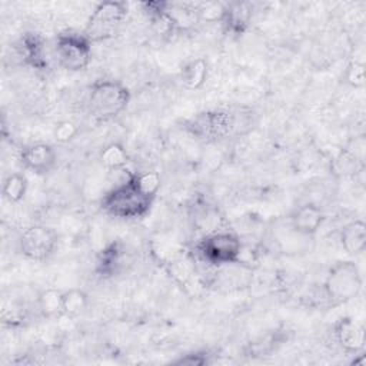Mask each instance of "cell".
Wrapping results in <instances>:
<instances>
[{
  "instance_id": "1",
  "label": "cell",
  "mask_w": 366,
  "mask_h": 366,
  "mask_svg": "<svg viewBox=\"0 0 366 366\" xmlns=\"http://www.w3.org/2000/svg\"><path fill=\"white\" fill-rule=\"evenodd\" d=\"M130 99L129 87L120 80L97 79L89 87L87 109L94 120L109 122L127 109Z\"/></svg>"
},
{
  "instance_id": "2",
  "label": "cell",
  "mask_w": 366,
  "mask_h": 366,
  "mask_svg": "<svg viewBox=\"0 0 366 366\" xmlns=\"http://www.w3.org/2000/svg\"><path fill=\"white\" fill-rule=\"evenodd\" d=\"M242 253V240L229 230L209 232L194 244L196 260L214 269L229 264H240Z\"/></svg>"
},
{
  "instance_id": "3",
  "label": "cell",
  "mask_w": 366,
  "mask_h": 366,
  "mask_svg": "<svg viewBox=\"0 0 366 366\" xmlns=\"http://www.w3.org/2000/svg\"><path fill=\"white\" fill-rule=\"evenodd\" d=\"M132 173V172H130ZM154 200L144 196L130 180H126L112 187L100 200L102 210L116 219L137 220L149 214Z\"/></svg>"
},
{
  "instance_id": "4",
  "label": "cell",
  "mask_w": 366,
  "mask_h": 366,
  "mask_svg": "<svg viewBox=\"0 0 366 366\" xmlns=\"http://www.w3.org/2000/svg\"><path fill=\"white\" fill-rule=\"evenodd\" d=\"M363 287V277L353 260H339L327 272L323 282V292L332 306L349 303L359 296Z\"/></svg>"
},
{
  "instance_id": "5",
  "label": "cell",
  "mask_w": 366,
  "mask_h": 366,
  "mask_svg": "<svg viewBox=\"0 0 366 366\" xmlns=\"http://www.w3.org/2000/svg\"><path fill=\"white\" fill-rule=\"evenodd\" d=\"M54 54L59 64L67 71L84 70L93 56L92 41L84 33L61 31L56 37Z\"/></svg>"
},
{
  "instance_id": "6",
  "label": "cell",
  "mask_w": 366,
  "mask_h": 366,
  "mask_svg": "<svg viewBox=\"0 0 366 366\" xmlns=\"http://www.w3.org/2000/svg\"><path fill=\"white\" fill-rule=\"evenodd\" d=\"M127 11L129 6L124 1H102L93 9L83 33L92 43L106 40L114 36L122 21L126 19Z\"/></svg>"
},
{
  "instance_id": "7",
  "label": "cell",
  "mask_w": 366,
  "mask_h": 366,
  "mask_svg": "<svg viewBox=\"0 0 366 366\" xmlns=\"http://www.w3.org/2000/svg\"><path fill=\"white\" fill-rule=\"evenodd\" d=\"M187 130L204 142H216L232 136L237 130V114L227 110H210L187 122Z\"/></svg>"
},
{
  "instance_id": "8",
  "label": "cell",
  "mask_w": 366,
  "mask_h": 366,
  "mask_svg": "<svg viewBox=\"0 0 366 366\" xmlns=\"http://www.w3.org/2000/svg\"><path fill=\"white\" fill-rule=\"evenodd\" d=\"M59 243L54 229L46 224H31L26 227L19 237L20 253L34 262H44L53 256Z\"/></svg>"
},
{
  "instance_id": "9",
  "label": "cell",
  "mask_w": 366,
  "mask_h": 366,
  "mask_svg": "<svg viewBox=\"0 0 366 366\" xmlns=\"http://www.w3.org/2000/svg\"><path fill=\"white\" fill-rule=\"evenodd\" d=\"M19 160L26 170L37 176H43L50 173L56 167L57 153L51 144L36 142L24 146L20 150Z\"/></svg>"
},
{
  "instance_id": "10",
  "label": "cell",
  "mask_w": 366,
  "mask_h": 366,
  "mask_svg": "<svg viewBox=\"0 0 366 366\" xmlns=\"http://www.w3.org/2000/svg\"><path fill=\"white\" fill-rule=\"evenodd\" d=\"M333 335L343 352L350 355L363 352L366 343V330L365 326L353 317H339L333 325Z\"/></svg>"
},
{
  "instance_id": "11",
  "label": "cell",
  "mask_w": 366,
  "mask_h": 366,
  "mask_svg": "<svg viewBox=\"0 0 366 366\" xmlns=\"http://www.w3.org/2000/svg\"><path fill=\"white\" fill-rule=\"evenodd\" d=\"M326 220L325 212L315 203H306L295 209L289 217L290 227L302 236H313Z\"/></svg>"
},
{
  "instance_id": "12",
  "label": "cell",
  "mask_w": 366,
  "mask_h": 366,
  "mask_svg": "<svg viewBox=\"0 0 366 366\" xmlns=\"http://www.w3.org/2000/svg\"><path fill=\"white\" fill-rule=\"evenodd\" d=\"M20 56L37 71H46L49 69V60L46 54V44L40 34L37 33H24L19 41Z\"/></svg>"
},
{
  "instance_id": "13",
  "label": "cell",
  "mask_w": 366,
  "mask_h": 366,
  "mask_svg": "<svg viewBox=\"0 0 366 366\" xmlns=\"http://www.w3.org/2000/svg\"><path fill=\"white\" fill-rule=\"evenodd\" d=\"M252 17V10L249 3L230 1L226 3V10L219 23L223 31L229 36H242L249 27V21Z\"/></svg>"
},
{
  "instance_id": "14",
  "label": "cell",
  "mask_w": 366,
  "mask_h": 366,
  "mask_svg": "<svg viewBox=\"0 0 366 366\" xmlns=\"http://www.w3.org/2000/svg\"><path fill=\"white\" fill-rule=\"evenodd\" d=\"M124 259L126 252L123 243L119 240H113L100 250L96 262V273L100 277H112L120 272L124 264Z\"/></svg>"
},
{
  "instance_id": "15",
  "label": "cell",
  "mask_w": 366,
  "mask_h": 366,
  "mask_svg": "<svg viewBox=\"0 0 366 366\" xmlns=\"http://www.w3.org/2000/svg\"><path fill=\"white\" fill-rule=\"evenodd\" d=\"M340 246L347 254L356 256L365 252L366 247V224L363 220L356 219L345 224L339 236Z\"/></svg>"
},
{
  "instance_id": "16",
  "label": "cell",
  "mask_w": 366,
  "mask_h": 366,
  "mask_svg": "<svg viewBox=\"0 0 366 366\" xmlns=\"http://www.w3.org/2000/svg\"><path fill=\"white\" fill-rule=\"evenodd\" d=\"M207 76L209 64L202 57L186 61L180 69V81L189 90L202 89L207 80Z\"/></svg>"
},
{
  "instance_id": "17",
  "label": "cell",
  "mask_w": 366,
  "mask_h": 366,
  "mask_svg": "<svg viewBox=\"0 0 366 366\" xmlns=\"http://www.w3.org/2000/svg\"><path fill=\"white\" fill-rule=\"evenodd\" d=\"M100 164L109 172L124 170L130 162L126 147L119 142H110L104 144L99 152Z\"/></svg>"
},
{
  "instance_id": "18",
  "label": "cell",
  "mask_w": 366,
  "mask_h": 366,
  "mask_svg": "<svg viewBox=\"0 0 366 366\" xmlns=\"http://www.w3.org/2000/svg\"><path fill=\"white\" fill-rule=\"evenodd\" d=\"M37 309L43 317L56 319L63 316V292L46 287L37 295Z\"/></svg>"
},
{
  "instance_id": "19",
  "label": "cell",
  "mask_w": 366,
  "mask_h": 366,
  "mask_svg": "<svg viewBox=\"0 0 366 366\" xmlns=\"http://www.w3.org/2000/svg\"><path fill=\"white\" fill-rule=\"evenodd\" d=\"M89 307V295L79 287L63 292V316L76 319Z\"/></svg>"
},
{
  "instance_id": "20",
  "label": "cell",
  "mask_w": 366,
  "mask_h": 366,
  "mask_svg": "<svg viewBox=\"0 0 366 366\" xmlns=\"http://www.w3.org/2000/svg\"><path fill=\"white\" fill-rule=\"evenodd\" d=\"M27 189H29L27 177L23 173L16 172V173H10L4 179L1 193L9 203H20L26 197Z\"/></svg>"
},
{
  "instance_id": "21",
  "label": "cell",
  "mask_w": 366,
  "mask_h": 366,
  "mask_svg": "<svg viewBox=\"0 0 366 366\" xmlns=\"http://www.w3.org/2000/svg\"><path fill=\"white\" fill-rule=\"evenodd\" d=\"M130 180L144 196H147L152 200L156 199V196L162 187V177L154 170L130 173Z\"/></svg>"
},
{
  "instance_id": "22",
  "label": "cell",
  "mask_w": 366,
  "mask_h": 366,
  "mask_svg": "<svg viewBox=\"0 0 366 366\" xmlns=\"http://www.w3.org/2000/svg\"><path fill=\"white\" fill-rule=\"evenodd\" d=\"M196 10L200 21L220 23L226 10V3H222V1L196 3Z\"/></svg>"
},
{
  "instance_id": "23",
  "label": "cell",
  "mask_w": 366,
  "mask_h": 366,
  "mask_svg": "<svg viewBox=\"0 0 366 366\" xmlns=\"http://www.w3.org/2000/svg\"><path fill=\"white\" fill-rule=\"evenodd\" d=\"M343 80L350 87H355V89L365 87V84H366L365 63L359 61V60L349 61L343 71Z\"/></svg>"
},
{
  "instance_id": "24",
  "label": "cell",
  "mask_w": 366,
  "mask_h": 366,
  "mask_svg": "<svg viewBox=\"0 0 366 366\" xmlns=\"http://www.w3.org/2000/svg\"><path fill=\"white\" fill-rule=\"evenodd\" d=\"M79 134V126L71 120H60L53 127V137L57 143L66 144L74 140Z\"/></svg>"
},
{
  "instance_id": "25",
  "label": "cell",
  "mask_w": 366,
  "mask_h": 366,
  "mask_svg": "<svg viewBox=\"0 0 366 366\" xmlns=\"http://www.w3.org/2000/svg\"><path fill=\"white\" fill-rule=\"evenodd\" d=\"M173 363L187 365V366H203L210 363V355L206 350H196V352L182 355L180 357L174 359Z\"/></svg>"
}]
</instances>
